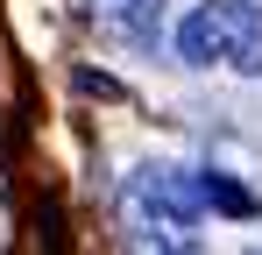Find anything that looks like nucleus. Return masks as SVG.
Here are the masks:
<instances>
[{"instance_id":"nucleus-2","label":"nucleus","mask_w":262,"mask_h":255,"mask_svg":"<svg viewBox=\"0 0 262 255\" xmlns=\"http://www.w3.org/2000/svg\"><path fill=\"white\" fill-rule=\"evenodd\" d=\"M92 22H99L114 42L149 50V42H156V29H163V0H92Z\"/></svg>"},{"instance_id":"nucleus-1","label":"nucleus","mask_w":262,"mask_h":255,"mask_svg":"<svg viewBox=\"0 0 262 255\" xmlns=\"http://www.w3.org/2000/svg\"><path fill=\"white\" fill-rule=\"evenodd\" d=\"M177 57L184 64L262 71V7L255 0H206V7H191L184 29H177Z\"/></svg>"},{"instance_id":"nucleus-3","label":"nucleus","mask_w":262,"mask_h":255,"mask_svg":"<svg viewBox=\"0 0 262 255\" xmlns=\"http://www.w3.org/2000/svg\"><path fill=\"white\" fill-rule=\"evenodd\" d=\"M199 184H206V206H213V213H234V220L255 213V192L234 184V177H220V170H199Z\"/></svg>"}]
</instances>
